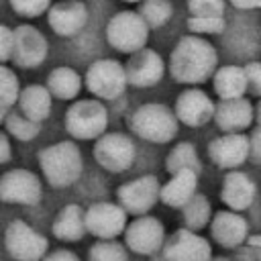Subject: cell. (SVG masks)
Returning <instances> with one entry per match:
<instances>
[{
    "label": "cell",
    "mask_w": 261,
    "mask_h": 261,
    "mask_svg": "<svg viewBox=\"0 0 261 261\" xmlns=\"http://www.w3.org/2000/svg\"><path fill=\"white\" fill-rule=\"evenodd\" d=\"M169 73L177 84L200 86L212 77L218 67V53L214 45L200 35H184L171 49Z\"/></svg>",
    "instance_id": "1"
},
{
    "label": "cell",
    "mask_w": 261,
    "mask_h": 261,
    "mask_svg": "<svg viewBox=\"0 0 261 261\" xmlns=\"http://www.w3.org/2000/svg\"><path fill=\"white\" fill-rule=\"evenodd\" d=\"M39 165L45 179L55 188H65L77 181L84 169L82 151L73 141H59L39 153Z\"/></svg>",
    "instance_id": "2"
},
{
    "label": "cell",
    "mask_w": 261,
    "mask_h": 261,
    "mask_svg": "<svg viewBox=\"0 0 261 261\" xmlns=\"http://www.w3.org/2000/svg\"><path fill=\"white\" fill-rule=\"evenodd\" d=\"M177 116L175 112L159 102H147L141 104L130 116H128V128L139 139L149 143H169L177 135Z\"/></svg>",
    "instance_id": "3"
},
{
    "label": "cell",
    "mask_w": 261,
    "mask_h": 261,
    "mask_svg": "<svg viewBox=\"0 0 261 261\" xmlns=\"http://www.w3.org/2000/svg\"><path fill=\"white\" fill-rule=\"evenodd\" d=\"M65 130L80 141H92L106 133L108 110L98 98L73 100L63 118Z\"/></svg>",
    "instance_id": "4"
},
{
    "label": "cell",
    "mask_w": 261,
    "mask_h": 261,
    "mask_svg": "<svg viewBox=\"0 0 261 261\" xmlns=\"http://www.w3.org/2000/svg\"><path fill=\"white\" fill-rule=\"evenodd\" d=\"M149 31V24L137 10H118L106 24V41L118 53L130 55L147 47Z\"/></svg>",
    "instance_id": "5"
},
{
    "label": "cell",
    "mask_w": 261,
    "mask_h": 261,
    "mask_svg": "<svg viewBox=\"0 0 261 261\" xmlns=\"http://www.w3.org/2000/svg\"><path fill=\"white\" fill-rule=\"evenodd\" d=\"M84 82L88 92L98 100H114L122 96V92L128 86L124 63L108 57L96 59L94 63H90V67L86 69Z\"/></svg>",
    "instance_id": "6"
},
{
    "label": "cell",
    "mask_w": 261,
    "mask_h": 261,
    "mask_svg": "<svg viewBox=\"0 0 261 261\" xmlns=\"http://www.w3.org/2000/svg\"><path fill=\"white\" fill-rule=\"evenodd\" d=\"M94 159L98 161L100 167L112 173L126 171L137 155L135 143L128 135L124 133H104L96 139V145L92 149Z\"/></svg>",
    "instance_id": "7"
},
{
    "label": "cell",
    "mask_w": 261,
    "mask_h": 261,
    "mask_svg": "<svg viewBox=\"0 0 261 261\" xmlns=\"http://www.w3.org/2000/svg\"><path fill=\"white\" fill-rule=\"evenodd\" d=\"M49 55L47 37L33 24H18L12 29V57L10 61L22 69H35L43 65Z\"/></svg>",
    "instance_id": "8"
},
{
    "label": "cell",
    "mask_w": 261,
    "mask_h": 261,
    "mask_svg": "<svg viewBox=\"0 0 261 261\" xmlns=\"http://www.w3.org/2000/svg\"><path fill=\"white\" fill-rule=\"evenodd\" d=\"M6 249L16 261H41L47 253V239L22 220H12L4 234Z\"/></svg>",
    "instance_id": "9"
},
{
    "label": "cell",
    "mask_w": 261,
    "mask_h": 261,
    "mask_svg": "<svg viewBox=\"0 0 261 261\" xmlns=\"http://www.w3.org/2000/svg\"><path fill=\"white\" fill-rule=\"evenodd\" d=\"M163 261H210L212 247L198 230L179 228L161 245Z\"/></svg>",
    "instance_id": "10"
},
{
    "label": "cell",
    "mask_w": 261,
    "mask_h": 261,
    "mask_svg": "<svg viewBox=\"0 0 261 261\" xmlns=\"http://www.w3.org/2000/svg\"><path fill=\"white\" fill-rule=\"evenodd\" d=\"M86 232L98 239H116L126 228V210L120 204L98 202L84 212Z\"/></svg>",
    "instance_id": "11"
},
{
    "label": "cell",
    "mask_w": 261,
    "mask_h": 261,
    "mask_svg": "<svg viewBox=\"0 0 261 261\" xmlns=\"http://www.w3.org/2000/svg\"><path fill=\"white\" fill-rule=\"evenodd\" d=\"M163 241H165L163 224L149 214H139L124 228V245L139 255H153L161 251Z\"/></svg>",
    "instance_id": "12"
},
{
    "label": "cell",
    "mask_w": 261,
    "mask_h": 261,
    "mask_svg": "<svg viewBox=\"0 0 261 261\" xmlns=\"http://www.w3.org/2000/svg\"><path fill=\"white\" fill-rule=\"evenodd\" d=\"M126 82L135 88H153L163 80L165 73V61L163 57L149 47H143L128 55V61L124 63Z\"/></svg>",
    "instance_id": "13"
},
{
    "label": "cell",
    "mask_w": 261,
    "mask_h": 261,
    "mask_svg": "<svg viewBox=\"0 0 261 261\" xmlns=\"http://www.w3.org/2000/svg\"><path fill=\"white\" fill-rule=\"evenodd\" d=\"M214 108H216V104L212 102V98L204 90L192 86L175 98L173 112L181 124L192 126V128H200L212 120Z\"/></svg>",
    "instance_id": "14"
},
{
    "label": "cell",
    "mask_w": 261,
    "mask_h": 261,
    "mask_svg": "<svg viewBox=\"0 0 261 261\" xmlns=\"http://www.w3.org/2000/svg\"><path fill=\"white\" fill-rule=\"evenodd\" d=\"M159 190L161 184L155 175H141L118 188V204L126 210V214H147L159 200Z\"/></svg>",
    "instance_id": "15"
},
{
    "label": "cell",
    "mask_w": 261,
    "mask_h": 261,
    "mask_svg": "<svg viewBox=\"0 0 261 261\" xmlns=\"http://www.w3.org/2000/svg\"><path fill=\"white\" fill-rule=\"evenodd\" d=\"M41 181L29 169H10L0 177V200L8 204H37L41 200Z\"/></svg>",
    "instance_id": "16"
},
{
    "label": "cell",
    "mask_w": 261,
    "mask_h": 261,
    "mask_svg": "<svg viewBox=\"0 0 261 261\" xmlns=\"http://www.w3.org/2000/svg\"><path fill=\"white\" fill-rule=\"evenodd\" d=\"M47 24L57 37H75L88 24V6L84 0H59L49 6Z\"/></svg>",
    "instance_id": "17"
},
{
    "label": "cell",
    "mask_w": 261,
    "mask_h": 261,
    "mask_svg": "<svg viewBox=\"0 0 261 261\" xmlns=\"http://www.w3.org/2000/svg\"><path fill=\"white\" fill-rule=\"evenodd\" d=\"M208 157L220 169H239L249 159V135L222 133L208 143Z\"/></svg>",
    "instance_id": "18"
},
{
    "label": "cell",
    "mask_w": 261,
    "mask_h": 261,
    "mask_svg": "<svg viewBox=\"0 0 261 261\" xmlns=\"http://www.w3.org/2000/svg\"><path fill=\"white\" fill-rule=\"evenodd\" d=\"M210 234L224 249H237L249 237V222L237 210H218L210 218Z\"/></svg>",
    "instance_id": "19"
},
{
    "label": "cell",
    "mask_w": 261,
    "mask_h": 261,
    "mask_svg": "<svg viewBox=\"0 0 261 261\" xmlns=\"http://www.w3.org/2000/svg\"><path fill=\"white\" fill-rule=\"evenodd\" d=\"M253 118H255V108L245 96L232 100H220L212 116V120L222 133H243L253 124Z\"/></svg>",
    "instance_id": "20"
},
{
    "label": "cell",
    "mask_w": 261,
    "mask_h": 261,
    "mask_svg": "<svg viewBox=\"0 0 261 261\" xmlns=\"http://www.w3.org/2000/svg\"><path fill=\"white\" fill-rule=\"evenodd\" d=\"M255 196H257V184L251 179V175L239 169H228L220 186V200L226 204V208L243 212L251 208Z\"/></svg>",
    "instance_id": "21"
},
{
    "label": "cell",
    "mask_w": 261,
    "mask_h": 261,
    "mask_svg": "<svg viewBox=\"0 0 261 261\" xmlns=\"http://www.w3.org/2000/svg\"><path fill=\"white\" fill-rule=\"evenodd\" d=\"M169 175L171 177L159 190V200L169 208H181L196 194L200 173L184 169V171H175V173H169Z\"/></svg>",
    "instance_id": "22"
},
{
    "label": "cell",
    "mask_w": 261,
    "mask_h": 261,
    "mask_svg": "<svg viewBox=\"0 0 261 261\" xmlns=\"http://www.w3.org/2000/svg\"><path fill=\"white\" fill-rule=\"evenodd\" d=\"M16 102H18V110L37 122H43L51 114V108H53V96H51L49 88L43 84L24 86L20 90Z\"/></svg>",
    "instance_id": "23"
},
{
    "label": "cell",
    "mask_w": 261,
    "mask_h": 261,
    "mask_svg": "<svg viewBox=\"0 0 261 261\" xmlns=\"http://www.w3.org/2000/svg\"><path fill=\"white\" fill-rule=\"evenodd\" d=\"M212 88L220 100L243 98L247 94L245 67L241 65H220L212 73Z\"/></svg>",
    "instance_id": "24"
},
{
    "label": "cell",
    "mask_w": 261,
    "mask_h": 261,
    "mask_svg": "<svg viewBox=\"0 0 261 261\" xmlns=\"http://www.w3.org/2000/svg\"><path fill=\"white\" fill-rule=\"evenodd\" d=\"M53 234L59 241L71 243V241H80L86 234V220H84V210L75 204H67L63 206L55 220H53Z\"/></svg>",
    "instance_id": "25"
},
{
    "label": "cell",
    "mask_w": 261,
    "mask_h": 261,
    "mask_svg": "<svg viewBox=\"0 0 261 261\" xmlns=\"http://www.w3.org/2000/svg\"><path fill=\"white\" fill-rule=\"evenodd\" d=\"M45 86L57 100H75L82 90V75L69 65H59L49 71Z\"/></svg>",
    "instance_id": "26"
},
{
    "label": "cell",
    "mask_w": 261,
    "mask_h": 261,
    "mask_svg": "<svg viewBox=\"0 0 261 261\" xmlns=\"http://www.w3.org/2000/svg\"><path fill=\"white\" fill-rule=\"evenodd\" d=\"M165 169L169 173L184 171V169H190V171L200 173L202 171V163H200V157H198L196 147L192 143H188V141H181L175 147H171V151L165 157Z\"/></svg>",
    "instance_id": "27"
},
{
    "label": "cell",
    "mask_w": 261,
    "mask_h": 261,
    "mask_svg": "<svg viewBox=\"0 0 261 261\" xmlns=\"http://www.w3.org/2000/svg\"><path fill=\"white\" fill-rule=\"evenodd\" d=\"M181 218H184V224L186 228L190 230H200L204 228L206 224H210V218H212V208H210V202L204 194H194L181 208Z\"/></svg>",
    "instance_id": "28"
},
{
    "label": "cell",
    "mask_w": 261,
    "mask_h": 261,
    "mask_svg": "<svg viewBox=\"0 0 261 261\" xmlns=\"http://www.w3.org/2000/svg\"><path fill=\"white\" fill-rule=\"evenodd\" d=\"M137 12L145 18L149 29H159L173 16V4L171 0H141Z\"/></svg>",
    "instance_id": "29"
},
{
    "label": "cell",
    "mask_w": 261,
    "mask_h": 261,
    "mask_svg": "<svg viewBox=\"0 0 261 261\" xmlns=\"http://www.w3.org/2000/svg\"><path fill=\"white\" fill-rule=\"evenodd\" d=\"M4 126H6V130H8L14 139H18V141H33V139H37L39 133H41V122H37V120H33V118L24 116L20 110H18V112H10V110H8V114H6V118H4Z\"/></svg>",
    "instance_id": "30"
},
{
    "label": "cell",
    "mask_w": 261,
    "mask_h": 261,
    "mask_svg": "<svg viewBox=\"0 0 261 261\" xmlns=\"http://www.w3.org/2000/svg\"><path fill=\"white\" fill-rule=\"evenodd\" d=\"M90 261H126V251L114 239H98L90 249Z\"/></svg>",
    "instance_id": "31"
},
{
    "label": "cell",
    "mask_w": 261,
    "mask_h": 261,
    "mask_svg": "<svg viewBox=\"0 0 261 261\" xmlns=\"http://www.w3.org/2000/svg\"><path fill=\"white\" fill-rule=\"evenodd\" d=\"M188 31L194 33V35H220L224 33L226 29V20L222 14H216V16H190L188 18Z\"/></svg>",
    "instance_id": "32"
},
{
    "label": "cell",
    "mask_w": 261,
    "mask_h": 261,
    "mask_svg": "<svg viewBox=\"0 0 261 261\" xmlns=\"http://www.w3.org/2000/svg\"><path fill=\"white\" fill-rule=\"evenodd\" d=\"M18 94H20V84H18L16 71L0 63V102H4L6 106H12L16 104Z\"/></svg>",
    "instance_id": "33"
},
{
    "label": "cell",
    "mask_w": 261,
    "mask_h": 261,
    "mask_svg": "<svg viewBox=\"0 0 261 261\" xmlns=\"http://www.w3.org/2000/svg\"><path fill=\"white\" fill-rule=\"evenodd\" d=\"M10 8L22 16V18H37V16H43L49 6L53 4V0H8Z\"/></svg>",
    "instance_id": "34"
},
{
    "label": "cell",
    "mask_w": 261,
    "mask_h": 261,
    "mask_svg": "<svg viewBox=\"0 0 261 261\" xmlns=\"http://www.w3.org/2000/svg\"><path fill=\"white\" fill-rule=\"evenodd\" d=\"M192 16H216L224 14L226 0H186Z\"/></svg>",
    "instance_id": "35"
},
{
    "label": "cell",
    "mask_w": 261,
    "mask_h": 261,
    "mask_svg": "<svg viewBox=\"0 0 261 261\" xmlns=\"http://www.w3.org/2000/svg\"><path fill=\"white\" fill-rule=\"evenodd\" d=\"M243 67L247 77V94L261 98V61H249Z\"/></svg>",
    "instance_id": "36"
},
{
    "label": "cell",
    "mask_w": 261,
    "mask_h": 261,
    "mask_svg": "<svg viewBox=\"0 0 261 261\" xmlns=\"http://www.w3.org/2000/svg\"><path fill=\"white\" fill-rule=\"evenodd\" d=\"M12 57V29L0 22V63L10 61Z\"/></svg>",
    "instance_id": "37"
},
{
    "label": "cell",
    "mask_w": 261,
    "mask_h": 261,
    "mask_svg": "<svg viewBox=\"0 0 261 261\" xmlns=\"http://www.w3.org/2000/svg\"><path fill=\"white\" fill-rule=\"evenodd\" d=\"M249 157L255 163H261V126H253L249 133Z\"/></svg>",
    "instance_id": "38"
},
{
    "label": "cell",
    "mask_w": 261,
    "mask_h": 261,
    "mask_svg": "<svg viewBox=\"0 0 261 261\" xmlns=\"http://www.w3.org/2000/svg\"><path fill=\"white\" fill-rule=\"evenodd\" d=\"M41 261H80L77 255H73L71 251L67 249H59V251H53V253H45V257Z\"/></svg>",
    "instance_id": "39"
},
{
    "label": "cell",
    "mask_w": 261,
    "mask_h": 261,
    "mask_svg": "<svg viewBox=\"0 0 261 261\" xmlns=\"http://www.w3.org/2000/svg\"><path fill=\"white\" fill-rule=\"evenodd\" d=\"M10 155H12L10 141H8V137H6L4 133H0V165L6 163V161L10 159Z\"/></svg>",
    "instance_id": "40"
},
{
    "label": "cell",
    "mask_w": 261,
    "mask_h": 261,
    "mask_svg": "<svg viewBox=\"0 0 261 261\" xmlns=\"http://www.w3.org/2000/svg\"><path fill=\"white\" fill-rule=\"evenodd\" d=\"M237 10H259L261 0H228Z\"/></svg>",
    "instance_id": "41"
},
{
    "label": "cell",
    "mask_w": 261,
    "mask_h": 261,
    "mask_svg": "<svg viewBox=\"0 0 261 261\" xmlns=\"http://www.w3.org/2000/svg\"><path fill=\"white\" fill-rule=\"evenodd\" d=\"M8 110H10V106H6L4 102H0V124H4V118H6Z\"/></svg>",
    "instance_id": "42"
},
{
    "label": "cell",
    "mask_w": 261,
    "mask_h": 261,
    "mask_svg": "<svg viewBox=\"0 0 261 261\" xmlns=\"http://www.w3.org/2000/svg\"><path fill=\"white\" fill-rule=\"evenodd\" d=\"M247 243H249V245H253V247H261V234L247 237Z\"/></svg>",
    "instance_id": "43"
},
{
    "label": "cell",
    "mask_w": 261,
    "mask_h": 261,
    "mask_svg": "<svg viewBox=\"0 0 261 261\" xmlns=\"http://www.w3.org/2000/svg\"><path fill=\"white\" fill-rule=\"evenodd\" d=\"M255 120H257V124L261 126V100H259L257 106H255Z\"/></svg>",
    "instance_id": "44"
},
{
    "label": "cell",
    "mask_w": 261,
    "mask_h": 261,
    "mask_svg": "<svg viewBox=\"0 0 261 261\" xmlns=\"http://www.w3.org/2000/svg\"><path fill=\"white\" fill-rule=\"evenodd\" d=\"M210 261H230L228 257H214V259H210Z\"/></svg>",
    "instance_id": "45"
},
{
    "label": "cell",
    "mask_w": 261,
    "mask_h": 261,
    "mask_svg": "<svg viewBox=\"0 0 261 261\" xmlns=\"http://www.w3.org/2000/svg\"><path fill=\"white\" fill-rule=\"evenodd\" d=\"M120 2H126V4H139L141 0H120Z\"/></svg>",
    "instance_id": "46"
}]
</instances>
